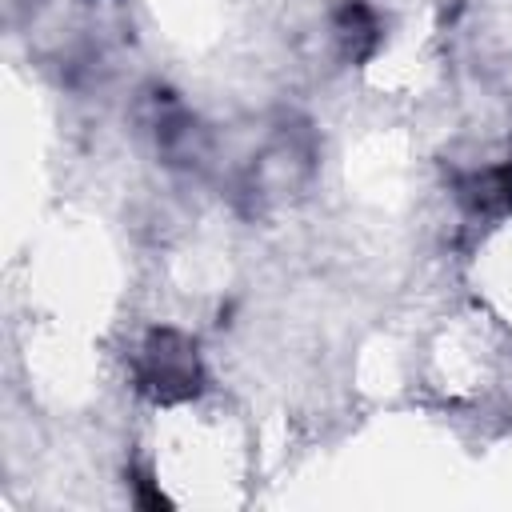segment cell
I'll return each mask as SVG.
<instances>
[{
  "label": "cell",
  "mask_w": 512,
  "mask_h": 512,
  "mask_svg": "<svg viewBox=\"0 0 512 512\" xmlns=\"http://www.w3.org/2000/svg\"><path fill=\"white\" fill-rule=\"evenodd\" d=\"M476 204L480 208H512V168L484 172L476 180Z\"/></svg>",
  "instance_id": "obj_2"
},
{
  "label": "cell",
  "mask_w": 512,
  "mask_h": 512,
  "mask_svg": "<svg viewBox=\"0 0 512 512\" xmlns=\"http://www.w3.org/2000/svg\"><path fill=\"white\" fill-rule=\"evenodd\" d=\"M140 380L160 400H180L196 392V356L192 344L176 332H156L140 360Z\"/></svg>",
  "instance_id": "obj_1"
}]
</instances>
